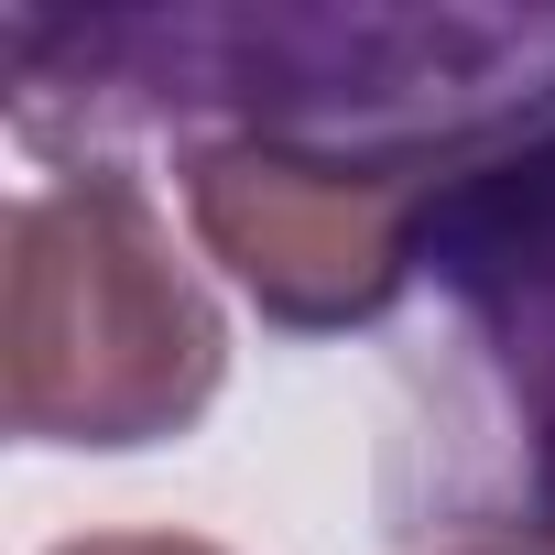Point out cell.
<instances>
[{"label":"cell","mask_w":555,"mask_h":555,"mask_svg":"<svg viewBox=\"0 0 555 555\" xmlns=\"http://www.w3.org/2000/svg\"><path fill=\"white\" fill-rule=\"evenodd\" d=\"M229 382V317L164 207L88 164L12 207L0 240V403L23 447H164Z\"/></svg>","instance_id":"cell-1"},{"label":"cell","mask_w":555,"mask_h":555,"mask_svg":"<svg viewBox=\"0 0 555 555\" xmlns=\"http://www.w3.org/2000/svg\"><path fill=\"white\" fill-rule=\"evenodd\" d=\"M44 555H229V544H207V533H66Z\"/></svg>","instance_id":"cell-4"},{"label":"cell","mask_w":555,"mask_h":555,"mask_svg":"<svg viewBox=\"0 0 555 555\" xmlns=\"http://www.w3.org/2000/svg\"><path fill=\"white\" fill-rule=\"evenodd\" d=\"M425 261L457 272V295L479 306V327L501 338L522 392L555 414V131L522 142V164H501V175H447Z\"/></svg>","instance_id":"cell-3"},{"label":"cell","mask_w":555,"mask_h":555,"mask_svg":"<svg viewBox=\"0 0 555 555\" xmlns=\"http://www.w3.org/2000/svg\"><path fill=\"white\" fill-rule=\"evenodd\" d=\"M436 555H555V522H490V533H457Z\"/></svg>","instance_id":"cell-5"},{"label":"cell","mask_w":555,"mask_h":555,"mask_svg":"<svg viewBox=\"0 0 555 555\" xmlns=\"http://www.w3.org/2000/svg\"><path fill=\"white\" fill-rule=\"evenodd\" d=\"M447 164L403 142H317L250 120L185 153V218L272 327H371L436 250Z\"/></svg>","instance_id":"cell-2"}]
</instances>
